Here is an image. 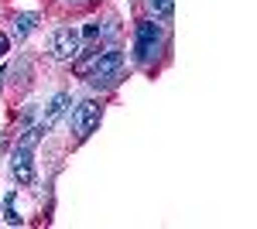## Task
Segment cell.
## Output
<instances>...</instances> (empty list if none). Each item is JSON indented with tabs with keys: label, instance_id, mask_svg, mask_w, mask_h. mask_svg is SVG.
<instances>
[{
	"label": "cell",
	"instance_id": "cell-8",
	"mask_svg": "<svg viewBox=\"0 0 257 229\" xmlns=\"http://www.w3.org/2000/svg\"><path fill=\"white\" fill-rule=\"evenodd\" d=\"M4 222L7 226H21V215H18V191H11L4 198Z\"/></svg>",
	"mask_w": 257,
	"mask_h": 229
},
{
	"label": "cell",
	"instance_id": "cell-11",
	"mask_svg": "<svg viewBox=\"0 0 257 229\" xmlns=\"http://www.w3.org/2000/svg\"><path fill=\"white\" fill-rule=\"evenodd\" d=\"M7 52H11V35H4V31H0V58L7 55Z\"/></svg>",
	"mask_w": 257,
	"mask_h": 229
},
{
	"label": "cell",
	"instance_id": "cell-6",
	"mask_svg": "<svg viewBox=\"0 0 257 229\" xmlns=\"http://www.w3.org/2000/svg\"><path fill=\"white\" fill-rule=\"evenodd\" d=\"M69 103H72V99H69V93H55L52 99H48V106H45V116L38 120L41 127H45V134L59 127V120L65 116V110H69Z\"/></svg>",
	"mask_w": 257,
	"mask_h": 229
},
{
	"label": "cell",
	"instance_id": "cell-12",
	"mask_svg": "<svg viewBox=\"0 0 257 229\" xmlns=\"http://www.w3.org/2000/svg\"><path fill=\"white\" fill-rule=\"evenodd\" d=\"M0 89H4V69H0Z\"/></svg>",
	"mask_w": 257,
	"mask_h": 229
},
{
	"label": "cell",
	"instance_id": "cell-13",
	"mask_svg": "<svg viewBox=\"0 0 257 229\" xmlns=\"http://www.w3.org/2000/svg\"><path fill=\"white\" fill-rule=\"evenodd\" d=\"M65 4H79V0H65Z\"/></svg>",
	"mask_w": 257,
	"mask_h": 229
},
{
	"label": "cell",
	"instance_id": "cell-9",
	"mask_svg": "<svg viewBox=\"0 0 257 229\" xmlns=\"http://www.w3.org/2000/svg\"><path fill=\"white\" fill-rule=\"evenodd\" d=\"M151 11H155L158 21H172V14H175V0H151Z\"/></svg>",
	"mask_w": 257,
	"mask_h": 229
},
{
	"label": "cell",
	"instance_id": "cell-5",
	"mask_svg": "<svg viewBox=\"0 0 257 229\" xmlns=\"http://www.w3.org/2000/svg\"><path fill=\"white\" fill-rule=\"evenodd\" d=\"M69 127H72V134L79 137V140H86V137L99 127V106L93 103V99L76 103V110H72V116H69Z\"/></svg>",
	"mask_w": 257,
	"mask_h": 229
},
{
	"label": "cell",
	"instance_id": "cell-2",
	"mask_svg": "<svg viewBox=\"0 0 257 229\" xmlns=\"http://www.w3.org/2000/svg\"><path fill=\"white\" fill-rule=\"evenodd\" d=\"M158 48H161V24L151 18L138 21V28H134V58L141 65H151Z\"/></svg>",
	"mask_w": 257,
	"mask_h": 229
},
{
	"label": "cell",
	"instance_id": "cell-1",
	"mask_svg": "<svg viewBox=\"0 0 257 229\" xmlns=\"http://www.w3.org/2000/svg\"><path fill=\"white\" fill-rule=\"evenodd\" d=\"M41 137H45V127L35 123V127H28V130L18 137V144H14V151H11V171H14V178H18L21 185H31V181H35V164H31V157H35V147H38Z\"/></svg>",
	"mask_w": 257,
	"mask_h": 229
},
{
	"label": "cell",
	"instance_id": "cell-10",
	"mask_svg": "<svg viewBox=\"0 0 257 229\" xmlns=\"http://www.w3.org/2000/svg\"><path fill=\"white\" fill-rule=\"evenodd\" d=\"M99 31H103V28H99V21H89V24H86V28H82V31H79L82 45H93V41L99 38Z\"/></svg>",
	"mask_w": 257,
	"mask_h": 229
},
{
	"label": "cell",
	"instance_id": "cell-4",
	"mask_svg": "<svg viewBox=\"0 0 257 229\" xmlns=\"http://www.w3.org/2000/svg\"><path fill=\"white\" fill-rule=\"evenodd\" d=\"M48 52H52V58L55 62H72V58L82 55V38L76 28H59L55 35H52V41H48Z\"/></svg>",
	"mask_w": 257,
	"mask_h": 229
},
{
	"label": "cell",
	"instance_id": "cell-3",
	"mask_svg": "<svg viewBox=\"0 0 257 229\" xmlns=\"http://www.w3.org/2000/svg\"><path fill=\"white\" fill-rule=\"evenodd\" d=\"M120 72H123V52L110 48V52L96 55L93 69H89V82H93V86H113L120 79Z\"/></svg>",
	"mask_w": 257,
	"mask_h": 229
},
{
	"label": "cell",
	"instance_id": "cell-7",
	"mask_svg": "<svg viewBox=\"0 0 257 229\" xmlns=\"http://www.w3.org/2000/svg\"><path fill=\"white\" fill-rule=\"evenodd\" d=\"M14 28H11V38H18V41H24L35 28H38V14L35 11H28V14H18V18L11 21Z\"/></svg>",
	"mask_w": 257,
	"mask_h": 229
}]
</instances>
